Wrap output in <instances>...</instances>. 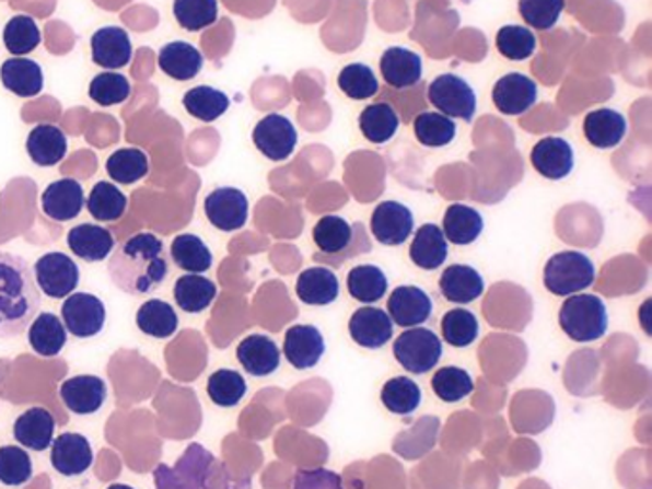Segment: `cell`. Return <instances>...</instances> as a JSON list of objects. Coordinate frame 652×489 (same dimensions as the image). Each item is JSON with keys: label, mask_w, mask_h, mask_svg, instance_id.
<instances>
[{"label": "cell", "mask_w": 652, "mask_h": 489, "mask_svg": "<svg viewBox=\"0 0 652 489\" xmlns=\"http://www.w3.org/2000/svg\"><path fill=\"white\" fill-rule=\"evenodd\" d=\"M167 247L158 235L137 234L114 248L107 273L123 293L152 294L168 278Z\"/></svg>", "instance_id": "cell-1"}, {"label": "cell", "mask_w": 652, "mask_h": 489, "mask_svg": "<svg viewBox=\"0 0 652 489\" xmlns=\"http://www.w3.org/2000/svg\"><path fill=\"white\" fill-rule=\"evenodd\" d=\"M35 273L22 256L0 251V339L27 331L40 310Z\"/></svg>", "instance_id": "cell-2"}, {"label": "cell", "mask_w": 652, "mask_h": 489, "mask_svg": "<svg viewBox=\"0 0 652 489\" xmlns=\"http://www.w3.org/2000/svg\"><path fill=\"white\" fill-rule=\"evenodd\" d=\"M155 489H251L249 478H234L226 465L201 444H190L173 467L153 470Z\"/></svg>", "instance_id": "cell-3"}, {"label": "cell", "mask_w": 652, "mask_h": 489, "mask_svg": "<svg viewBox=\"0 0 652 489\" xmlns=\"http://www.w3.org/2000/svg\"><path fill=\"white\" fill-rule=\"evenodd\" d=\"M312 240L318 247L314 260L329 264L334 268H339L345 260L372 251V242L364 224L362 222L349 224L337 214H327L324 219H319L312 230Z\"/></svg>", "instance_id": "cell-4"}, {"label": "cell", "mask_w": 652, "mask_h": 489, "mask_svg": "<svg viewBox=\"0 0 652 489\" xmlns=\"http://www.w3.org/2000/svg\"><path fill=\"white\" fill-rule=\"evenodd\" d=\"M559 325L570 340H599L608 329L607 306L595 294H570L559 310Z\"/></svg>", "instance_id": "cell-5"}, {"label": "cell", "mask_w": 652, "mask_h": 489, "mask_svg": "<svg viewBox=\"0 0 652 489\" xmlns=\"http://www.w3.org/2000/svg\"><path fill=\"white\" fill-rule=\"evenodd\" d=\"M595 281L592 258L578 251H562L551 256L544 268V286L555 296L585 291Z\"/></svg>", "instance_id": "cell-6"}, {"label": "cell", "mask_w": 652, "mask_h": 489, "mask_svg": "<svg viewBox=\"0 0 652 489\" xmlns=\"http://www.w3.org/2000/svg\"><path fill=\"white\" fill-rule=\"evenodd\" d=\"M395 358L411 375H426L439 365L442 340L427 327H410L395 340Z\"/></svg>", "instance_id": "cell-7"}, {"label": "cell", "mask_w": 652, "mask_h": 489, "mask_svg": "<svg viewBox=\"0 0 652 489\" xmlns=\"http://www.w3.org/2000/svg\"><path fill=\"white\" fill-rule=\"evenodd\" d=\"M429 102L433 104L439 114L463 121H473L477 112V94L470 89L469 83L454 73H446L434 79L429 84Z\"/></svg>", "instance_id": "cell-8"}, {"label": "cell", "mask_w": 652, "mask_h": 489, "mask_svg": "<svg viewBox=\"0 0 652 489\" xmlns=\"http://www.w3.org/2000/svg\"><path fill=\"white\" fill-rule=\"evenodd\" d=\"M38 291L50 299H66L75 291L81 281V270L73 258L63 253H48L33 268Z\"/></svg>", "instance_id": "cell-9"}, {"label": "cell", "mask_w": 652, "mask_h": 489, "mask_svg": "<svg viewBox=\"0 0 652 489\" xmlns=\"http://www.w3.org/2000/svg\"><path fill=\"white\" fill-rule=\"evenodd\" d=\"M106 306L96 294L71 293L61 306V319L77 339L96 337L106 325Z\"/></svg>", "instance_id": "cell-10"}, {"label": "cell", "mask_w": 652, "mask_h": 489, "mask_svg": "<svg viewBox=\"0 0 652 489\" xmlns=\"http://www.w3.org/2000/svg\"><path fill=\"white\" fill-rule=\"evenodd\" d=\"M253 143L270 161H286L296 148L295 127L283 115H266L253 130Z\"/></svg>", "instance_id": "cell-11"}, {"label": "cell", "mask_w": 652, "mask_h": 489, "mask_svg": "<svg viewBox=\"0 0 652 489\" xmlns=\"http://www.w3.org/2000/svg\"><path fill=\"white\" fill-rule=\"evenodd\" d=\"M206 217L220 232L242 230L249 219V201L242 189H213L206 199Z\"/></svg>", "instance_id": "cell-12"}, {"label": "cell", "mask_w": 652, "mask_h": 489, "mask_svg": "<svg viewBox=\"0 0 652 489\" xmlns=\"http://www.w3.org/2000/svg\"><path fill=\"white\" fill-rule=\"evenodd\" d=\"M414 232V214L398 201H383L372 214V234L381 245L398 247Z\"/></svg>", "instance_id": "cell-13"}, {"label": "cell", "mask_w": 652, "mask_h": 489, "mask_svg": "<svg viewBox=\"0 0 652 489\" xmlns=\"http://www.w3.org/2000/svg\"><path fill=\"white\" fill-rule=\"evenodd\" d=\"M388 317L404 329L429 322L433 314L431 296L416 286L396 287L387 302Z\"/></svg>", "instance_id": "cell-14"}, {"label": "cell", "mask_w": 652, "mask_h": 489, "mask_svg": "<svg viewBox=\"0 0 652 489\" xmlns=\"http://www.w3.org/2000/svg\"><path fill=\"white\" fill-rule=\"evenodd\" d=\"M50 447L54 470L66 478L84 475L94 461L89 438L77 432H63L60 436L54 438Z\"/></svg>", "instance_id": "cell-15"}, {"label": "cell", "mask_w": 652, "mask_h": 489, "mask_svg": "<svg viewBox=\"0 0 652 489\" xmlns=\"http://www.w3.org/2000/svg\"><path fill=\"white\" fill-rule=\"evenodd\" d=\"M60 398L71 414H98L106 404L107 386L104 379L96 375L71 376L61 383Z\"/></svg>", "instance_id": "cell-16"}, {"label": "cell", "mask_w": 652, "mask_h": 489, "mask_svg": "<svg viewBox=\"0 0 652 489\" xmlns=\"http://www.w3.org/2000/svg\"><path fill=\"white\" fill-rule=\"evenodd\" d=\"M86 205L83 186L73 178H61L46 186L40 197V207L54 222H69L77 219Z\"/></svg>", "instance_id": "cell-17"}, {"label": "cell", "mask_w": 652, "mask_h": 489, "mask_svg": "<svg viewBox=\"0 0 652 489\" xmlns=\"http://www.w3.org/2000/svg\"><path fill=\"white\" fill-rule=\"evenodd\" d=\"M493 106L503 115H523L538 100V84L531 77L509 73L493 84Z\"/></svg>", "instance_id": "cell-18"}, {"label": "cell", "mask_w": 652, "mask_h": 489, "mask_svg": "<svg viewBox=\"0 0 652 489\" xmlns=\"http://www.w3.org/2000/svg\"><path fill=\"white\" fill-rule=\"evenodd\" d=\"M532 166L547 181H562L574 168V151L564 138L547 136L531 153Z\"/></svg>", "instance_id": "cell-19"}, {"label": "cell", "mask_w": 652, "mask_h": 489, "mask_svg": "<svg viewBox=\"0 0 652 489\" xmlns=\"http://www.w3.org/2000/svg\"><path fill=\"white\" fill-rule=\"evenodd\" d=\"M326 352V342L314 325H293L286 333L283 354L295 369H312L318 365Z\"/></svg>", "instance_id": "cell-20"}, {"label": "cell", "mask_w": 652, "mask_h": 489, "mask_svg": "<svg viewBox=\"0 0 652 489\" xmlns=\"http://www.w3.org/2000/svg\"><path fill=\"white\" fill-rule=\"evenodd\" d=\"M92 61L98 68L115 71L129 66L132 60V43L129 33L121 27H102L91 38Z\"/></svg>", "instance_id": "cell-21"}, {"label": "cell", "mask_w": 652, "mask_h": 489, "mask_svg": "<svg viewBox=\"0 0 652 489\" xmlns=\"http://www.w3.org/2000/svg\"><path fill=\"white\" fill-rule=\"evenodd\" d=\"M393 319L387 312L373 306H365L352 314L349 322V333L358 347L377 350L393 340Z\"/></svg>", "instance_id": "cell-22"}, {"label": "cell", "mask_w": 652, "mask_h": 489, "mask_svg": "<svg viewBox=\"0 0 652 489\" xmlns=\"http://www.w3.org/2000/svg\"><path fill=\"white\" fill-rule=\"evenodd\" d=\"M54 432H56V419L45 407H31L15 419L14 429H12L18 444L33 452L48 450L54 442Z\"/></svg>", "instance_id": "cell-23"}, {"label": "cell", "mask_w": 652, "mask_h": 489, "mask_svg": "<svg viewBox=\"0 0 652 489\" xmlns=\"http://www.w3.org/2000/svg\"><path fill=\"white\" fill-rule=\"evenodd\" d=\"M381 75L393 89H411L423 77V61L408 48L393 46L381 56Z\"/></svg>", "instance_id": "cell-24"}, {"label": "cell", "mask_w": 652, "mask_h": 489, "mask_svg": "<svg viewBox=\"0 0 652 489\" xmlns=\"http://www.w3.org/2000/svg\"><path fill=\"white\" fill-rule=\"evenodd\" d=\"M237 362L253 376L272 375L281 363L280 348L266 335H249L235 350Z\"/></svg>", "instance_id": "cell-25"}, {"label": "cell", "mask_w": 652, "mask_h": 489, "mask_svg": "<svg viewBox=\"0 0 652 489\" xmlns=\"http://www.w3.org/2000/svg\"><path fill=\"white\" fill-rule=\"evenodd\" d=\"M68 245L84 263H102L114 253L115 237L107 228L98 224H79L69 230Z\"/></svg>", "instance_id": "cell-26"}, {"label": "cell", "mask_w": 652, "mask_h": 489, "mask_svg": "<svg viewBox=\"0 0 652 489\" xmlns=\"http://www.w3.org/2000/svg\"><path fill=\"white\" fill-rule=\"evenodd\" d=\"M0 81L8 92L20 98L38 96L45 86V75L37 61L30 58H10L0 68Z\"/></svg>", "instance_id": "cell-27"}, {"label": "cell", "mask_w": 652, "mask_h": 489, "mask_svg": "<svg viewBox=\"0 0 652 489\" xmlns=\"http://www.w3.org/2000/svg\"><path fill=\"white\" fill-rule=\"evenodd\" d=\"M626 132H628L626 117L610 107H601L585 115V140L597 150H613L618 143H622Z\"/></svg>", "instance_id": "cell-28"}, {"label": "cell", "mask_w": 652, "mask_h": 489, "mask_svg": "<svg viewBox=\"0 0 652 489\" xmlns=\"http://www.w3.org/2000/svg\"><path fill=\"white\" fill-rule=\"evenodd\" d=\"M25 150L35 165L56 166L68 155V138L61 128L43 123L31 130Z\"/></svg>", "instance_id": "cell-29"}, {"label": "cell", "mask_w": 652, "mask_h": 489, "mask_svg": "<svg viewBox=\"0 0 652 489\" xmlns=\"http://www.w3.org/2000/svg\"><path fill=\"white\" fill-rule=\"evenodd\" d=\"M440 291L447 302L469 304L485 293V279L467 264H452L442 271Z\"/></svg>", "instance_id": "cell-30"}, {"label": "cell", "mask_w": 652, "mask_h": 489, "mask_svg": "<svg viewBox=\"0 0 652 489\" xmlns=\"http://www.w3.org/2000/svg\"><path fill=\"white\" fill-rule=\"evenodd\" d=\"M161 71L175 81H191L203 69V56L196 46L184 40L168 43L160 50L158 58Z\"/></svg>", "instance_id": "cell-31"}, {"label": "cell", "mask_w": 652, "mask_h": 489, "mask_svg": "<svg viewBox=\"0 0 652 489\" xmlns=\"http://www.w3.org/2000/svg\"><path fill=\"white\" fill-rule=\"evenodd\" d=\"M27 340L33 352L43 358H56L68 345V329L53 312H43L31 322Z\"/></svg>", "instance_id": "cell-32"}, {"label": "cell", "mask_w": 652, "mask_h": 489, "mask_svg": "<svg viewBox=\"0 0 652 489\" xmlns=\"http://www.w3.org/2000/svg\"><path fill=\"white\" fill-rule=\"evenodd\" d=\"M296 296L308 306H327L339 296V279L324 266L308 268L296 278Z\"/></svg>", "instance_id": "cell-33"}, {"label": "cell", "mask_w": 652, "mask_h": 489, "mask_svg": "<svg viewBox=\"0 0 652 489\" xmlns=\"http://www.w3.org/2000/svg\"><path fill=\"white\" fill-rule=\"evenodd\" d=\"M411 263L421 270H439L447 258V242L436 224H423L419 228L410 247Z\"/></svg>", "instance_id": "cell-34"}, {"label": "cell", "mask_w": 652, "mask_h": 489, "mask_svg": "<svg viewBox=\"0 0 652 489\" xmlns=\"http://www.w3.org/2000/svg\"><path fill=\"white\" fill-rule=\"evenodd\" d=\"M482 230H485V220L477 209L462 203L447 207L442 222V234L446 237V242L454 245H470L477 242Z\"/></svg>", "instance_id": "cell-35"}, {"label": "cell", "mask_w": 652, "mask_h": 489, "mask_svg": "<svg viewBox=\"0 0 652 489\" xmlns=\"http://www.w3.org/2000/svg\"><path fill=\"white\" fill-rule=\"evenodd\" d=\"M173 294L176 306L186 314H201L217 299V286L201 273H186L183 278L176 279Z\"/></svg>", "instance_id": "cell-36"}, {"label": "cell", "mask_w": 652, "mask_h": 489, "mask_svg": "<svg viewBox=\"0 0 652 489\" xmlns=\"http://www.w3.org/2000/svg\"><path fill=\"white\" fill-rule=\"evenodd\" d=\"M137 325L148 337L171 339L178 331V316L168 302L152 299L138 308Z\"/></svg>", "instance_id": "cell-37"}, {"label": "cell", "mask_w": 652, "mask_h": 489, "mask_svg": "<svg viewBox=\"0 0 652 489\" xmlns=\"http://www.w3.org/2000/svg\"><path fill=\"white\" fill-rule=\"evenodd\" d=\"M360 130L365 140L373 143H385L395 138L400 127V117L396 114L395 107L387 102H377L365 107L358 119Z\"/></svg>", "instance_id": "cell-38"}, {"label": "cell", "mask_w": 652, "mask_h": 489, "mask_svg": "<svg viewBox=\"0 0 652 489\" xmlns=\"http://www.w3.org/2000/svg\"><path fill=\"white\" fill-rule=\"evenodd\" d=\"M171 258L186 273H206L213 266L211 251L194 234L176 235L171 245Z\"/></svg>", "instance_id": "cell-39"}, {"label": "cell", "mask_w": 652, "mask_h": 489, "mask_svg": "<svg viewBox=\"0 0 652 489\" xmlns=\"http://www.w3.org/2000/svg\"><path fill=\"white\" fill-rule=\"evenodd\" d=\"M129 199L112 182H98L86 199V209L98 222H117L127 212Z\"/></svg>", "instance_id": "cell-40"}, {"label": "cell", "mask_w": 652, "mask_h": 489, "mask_svg": "<svg viewBox=\"0 0 652 489\" xmlns=\"http://www.w3.org/2000/svg\"><path fill=\"white\" fill-rule=\"evenodd\" d=\"M347 286H349L350 296L354 301L373 304L387 294L388 279L385 271L377 266L362 264L349 271Z\"/></svg>", "instance_id": "cell-41"}, {"label": "cell", "mask_w": 652, "mask_h": 489, "mask_svg": "<svg viewBox=\"0 0 652 489\" xmlns=\"http://www.w3.org/2000/svg\"><path fill=\"white\" fill-rule=\"evenodd\" d=\"M107 176L117 184H137L150 173V159L138 148H123L109 155L106 163Z\"/></svg>", "instance_id": "cell-42"}, {"label": "cell", "mask_w": 652, "mask_h": 489, "mask_svg": "<svg viewBox=\"0 0 652 489\" xmlns=\"http://www.w3.org/2000/svg\"><path fill=\"white\" fill-rule=\"evenodd\" d=\"M186 112L198 121L213 123L226 114L230 98L224 92L217 91L213 86H194L184 94Z\"/></svg>", "instance_id": "cell-43"}, {"label": "cell", "mask_w": 652, "mask_h": 489, "mask_svg": "<svg viewBox=\"0 0 652 489\" xmlns=\"http://www.w3.org/2000/svg\"><path fill=\"white\" fill-rule=\"evenodd\" d=\"M207 394L219 407H235L247 394V383L234 369H219L207 381Z\"/></svg>", "instance_id": "cell-44"}, {"label": "cell", "mask_w": 652, "mask_h": 489, "mask_svg": "<svg viewBox=\"0 0 652 489\" xmlns=\"http://www.w3.org/2000/svg\"><path fill=\"white\" fill-rule=\"evenodd\" d=\"M173 14L183 30L198 33L219 20V0H175Z\"/></svg>", "instance_id": "cell-45"}, {"label": "cell", "mask_w": 652, "mask_h": 489, "mask_svg": "<svg viewBox=\"0 0 652 489\" xmlns=\"http://www.w3.org/2000/svg\"><path fill=\"white\" fill-rule=\"evenodd\" d=\"M381 401L387 407L391 414L410 415L418 409L421 404V391L416 381L408 376H395L383 386L381 391Z\"/></svg>", "instance_id": "cell-46"}, {"label": "cell", "mask_w": 652, "mask_h": 489, "mask_svg": "<svg viewBox=\"0 0 652 489\" xmlns=\"http://www.w3.org/2000/svg\"><path fill=\"white\" fill-rule=\"evenodd\" d=\"M2 40H4L8 53L12 56H25V54L33 53L40 45V30H38L37 22L31 15H14L4 25Z\"/></svg>", "instance_id": "cell-47"}, {"label": "cell", "mask_w": 652, "mask_h": 489, "mask_svg": "<svg viewBox=\"0 0 652 489\" xmlns=\"http://www.w3.org/2000/svg\"><path fill=\"white\" fill-rule=\"evenodd\" d=\"M414 132L418 142L423 143L426 148H444L454 140L457 127L454 119H450L446 115L439 112L436 114L423 112L414 121Z\"/></svg>", "instance_id": "cell-48"}, {"label": "cell", "mask_w": 652, "mask_h": 489, "mask_svg": "<svg viewBox=\"0 0 652 489\" xmlns=\"http://www.w3.org/2000/svg\"><path fill=\"white\" fill-rule=\"evenodd\" d=\"M478 319L470 310H450L442 317V339L450 347L467 348L477 340Z\"/></svg>", "instance_id": "cell-49"}, {"label": "cell", "mask_w": 652, "mask_h": 489, "mask_svg": "<svg viewBox=\"0 0 652 489\" xmlns=\"http://www.w3.org/2000/svg\"><path fill=\"white\" fill-rule=\"evenodd\" d=\"M431 386H433L434 394L446 404L462 401L463 398L469 396L470 392L475 391V383L470 379L469 371L454 368V365L439 369L433 375Z\"/></svg>", "instance_id": "cell-50"}, {"label": "cell", "mask_w": 652, "mask_h": 489, "mask_svg": "<svg viewBox=\"0 0 652 489\" xmlns=\"http://www.w3.org/2000/svg\"><path fill=\"white\" fill-rule=\"evenodd\" d=\"M132 92L130 81L121 73L115 71H104L100 75L94 77L89 86V96H91L100 106H119L123 102H127Z\"/></svg>", "instance_id": "cell-51"}, {"label": "cell", "mask_w": 652, "mask_h": 489, "mask_svg": "<svg viewBox=\"0 0 652 489\" xmlns=\"http://www.w3.org/2000/svg\"><path fill=\"white\" fill-rule=\"evenodd\" d=\"M536 35L523 25H505L496 35V46L501 56L511 61H523L531 58L536 50Z\"/></svg>", "instance_id": "cell-52"}, {"label": "cell", "mask_w": 652, "mask_h": 489, "mask_svg": "<svg viewBox=\"0 0 652 489\" xmlns=\"http://www.w3.org/2000/svg\"><path fill=\"white\" fill-rule=\"evenodd\" d=\"M339 89L352 100L373 98L380 92V81L372 68L364 63H350L339 73Z\"/></svg>", "instance_id": "cell-53"}, {"label": "cell", "mask_w": 652, "mask_h": 489, "mask_svg": "<svg viewBox=\"0 0 652 489\" xmlns=\"http://www.w3.org/2000/svg\"><path fill=\"white\" fill-rule=\"evenodd\" d=\"M33 476V463L30 453L18 445L0 447V484L8 488L23 486Z\"/></svg>", "instance_id": "cell-54"}, {"label": "cell", "mask_w": 652, "mask_h": 489, "mask_svg": "<svg viewBox=\"0 0 652 489\" xmlns=\"http://www.w3.org/2000/svg\"><path fill=\"white\" fill-rule=\"evenodd\" d=\"M519 10L531 27L549 31L559 22L564 0H519Z\"/></svg>", "instance_id": "cell-55"}, {"label": "cell", "mask_w": 652, "mask_h": 489, "mask_svg": "<svg viewBox=\"0 0 652 489\" xmlns=\"http://www.w3.org/2000/svg\"><path fill=\"white\" fill-rule=\"evenodd\" d=\"M427 417L419 419L410 430H406L404 434L396 438L395 452L398 455H403L406 459H418L421 455L431 452L433 450V440H421V430L426 427Z\"/></svg>", "instance_id": "cell-56"}, {"label": "cell", "mask_w": 652, "mask_h": 489, "mask_svg": "<svg viewBox=\"0 0 652 489\" xmlns=\"http://www.w3.org/2000/svg\"><path fill=\"white\" fill-rule=\"evenodd\" d=\"M291 489H347L342 476L327 468L296 470Z\"/></svg>", "instance_id": "cell-57"}, {"label": "cell", "mask_w": 652, "mask_h": 489, "mask_svg": "<svg viewBox=\"0 0 652 489\" xmlns=\"http://www.w3.org/2000/svg\"><path fill=\"white\" fill-rule=\"evenodd\" d=\"M107 489H135L132 486H127V484H112Z\"/></svg>", "instance_id": "cell-58"}]
</instances>
